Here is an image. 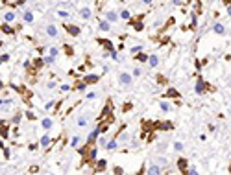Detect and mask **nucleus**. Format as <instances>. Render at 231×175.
Wrapping results in <instances>:
<instances>
[{"mask_svg":"<svg viewBox=\"0 0 231 175\" xmlns=\"http://www.w3.org/2000/svg\"><path fill=\"white\" fill-rule=\"evenodd\" d=\"M207 90H213V87L207 85L202 77H198V81H196V94H203V92H207Z\"/></svg>","mask_w":231,"mask_h":175,"instance_id":"nucleus-1","label":"nucleus"},{"mask_svg":"<svg viewBox=\"0 0 231 175\" xmlns=\"http://www.w3.org/2000/svg\"><path fill=\"white\" fill-rule=\"evenodd\" d=\"M142 18H144V15H139L135 20H131V18H130V22H131V26H133V30H135V32H142V30H144Z\"/></svg>","mask_w":231,"mask_h":175,"instance_id":"nucleus-2","label":"nucleus"},{"mask_svg":"<svg viewBox=\"0 0 231 175\" xmlns=\"http://www.w3.org/2000/svg\"><path fill=\"white\" fill-rule=\"evenodd\" d=\"M178 168H179V172H181V175H189V160L181 157L178 160Z\"/></svg>","mask_w":231,"mask_h":175,"instance_id":"nucleus-3","label":"nucleus"},{"mask_svg":"<svg viewBox=\"0 0 231 175\" xmlns=\"http://www.w3.org/2000/svg\"><path fill=\"white\" fill-rule=\"evenodd\" d=\"M98 79H100V76H98V74H85V76H83V83H85V85L98 83Z\"/></svg>","mask_w":231,"mask_h":175,"instance_id":"nucleus-4","label":"nucleus"},{"mask_svg":"<svg viewBox=\"0 0 231 175\" xmlns=\"http://www.w3.org/2000/svg\"><path fill=\"white\" fill-rule=\"evenodd\" d=\"M118 81H120V85L128 87V85H131V76L128 72H120L118 74Z\"/></svg>","mask_w":231,"mask_h":175,"instance_id":"nucleus-5","label":"nucleus"},{"mask_svg":"<svg viewBox=\"0 0 231 175\" xmlns=\"http://www.w3.org/2000/svg\"><path fill=\"white\" fill-rule=\"evenodd\" d=\"M65 30H67V33L72 35V37H78V35L81 33L80 28H78V26H74V24H65Z\"/></svg>","mask_w":231,"mask_h":175,"instance_id":"nucleus-6","label":"nucleus"},{"mask_svg":"<svg viewBox=\"0 0 231 175\" xmlns=\"http://www.w3.org/2000/svg\"><path fill=\"white\" fill-rule=\"evenodd\" d=\"M118 18H120V15L115 13V11H107V13H105V20H107L109 24H111V22H116Z\"/></svg>","mask_w":231,"mask_h":175,"instance_id":"nucleus-7","label":"nucleus"},{"mask_svg":"<svg viewBox=\"0 0 231 175\" xmlns=\"http://www.w3.org/2000/svg\"><path fill=\"white\" fill-rule=\"evenodd\" d=\"M98 44H102L105 50H107V52H113V50H115L113 42H111V41H107V39H98Z\"/></svg>","mask_w":231,"mask_h":175,"instance_id":"nucleus-8","label":"nucleus"},{"mask_svg":"<svg viewBox=\"0 0 231 175\" xmlns=\"http://www.w3.org/2000/svg\"><path fill=\"white\" fill-rule=\"evenodd\" d=\"M0 137H4V138L9 137V129H7V125H6L4 120H0Z\"/></svg>","mask_w":231,"mask_h":175,"instance_id":"nucleus-9","label":"nucleus"},{"mask_svg":"<svg viewBox=\"0 0 231 175\" xmlns=\"http://www.w3.org/2000/svg\"><path fill=\"white\" fill-rule=\"evenodd\" d=\"M98 129H95V131H91V135H89V137H87V144H89V146H93V144H95V140L96 138H98Z\"/></svg>","mask_w":231,"mask_h":175,"instance_id":"nucleus-10","label":"nucleus"},{"mask_svg":"<svg viewBox=\"0 0 231 175\" xmlns=\"http://www.w3.org/2000/svg\"><path fill=\"white\" fill-rule=\"evenodd\" d=\"M148 175H161V168H159V164H152L150 168H148Z\"/></svg>","mask_w":231,"mask_h":175,"instance_id":"nucleus-11","label":"nucleus"},{"mask_svg":"<svg viewBox=\"0 0 231 175\" xmlns=\"http://www.w3.org/2000/svg\"><path fill=\"white\" fill-rule=\"evenodd\" d=\"M213 30H214V33H218V35H224L226 33V26L220 24V22H216V24L213 26Z\"/></svg>","mask_w":231,"mask_h":175,"instance_id":"nucleus-12","label":"nucleus"},{"mask_svg":"<svg viewBox=\"0 0 231 175\" xmlns=\"http://www.w3.org/2000/svg\"><path fill=\"white\" fill-rule=\"evenodd\" d=\"M116 147H118V140H116V138H113V140H109V142H107L105 149H109V151H115Z\"/></svg>","mask_w":231,"mask_h":175,"instance_id":"nucleus-13","label":"nucleus"},{"mask_svg":"<svg viewBox=\"0 0 231 175\" xmlns=\"http://www.w3.org/2000/svg\"><path fill=\"white\" fill-rule=\"evenodd\" d=\"M148 57H150V55H146L144 52H139L135 55V61H139V63H148Z\"/></svg>","mask_w":231,"mask_h":175,"instance_id":"nucleus-14","label":"nucleus"},{"mask_svg":"<svg viewBox=\"0 0 231 175\" xmlns=\"http://www.w3.org/2000/svg\"><path fill=\"white\" fill-rule=\"evenodd\" d=\"M48 144H50V135H43L41 140H39V146H41V147H48Z\"/></svg>","mask_w":231,"mask_h":175,"instance_id":"nucleus-15","label":"nucleus"},{"mask_svg":"<svg viewBox=\"0 0 231 175\" xmlns=\"http://www.w3.org/2000/svg\"><path fill=\"white\" fill-rule=\"evenodd\" d=\"M109 28H111V24H109L107 20H98V30H102V32H109Z\"/></svg>","mask_w":231,"mask_h":175,"instance_id":"nucleus-16","label":"nucleus"},{"mask_svg":"<svg viewBox=\"0 0 231 175\" xmlns=\"http://www.w3.org/2000/svg\"><path fill=\"white\" fill-rule=\"evenodd\" d=\"M80 17L83 18V20L91 18V9H89V7H81V11H80Z\"/></svg>","mask_w":231,"mask_h":175,"instance_id":"nucleus-17","label":"nucleus"},{"mask_svg":"<svg viewBox=\"0 0 231 175\" xmlns=\"http://www.w3.org/2000/svg\"><path fill=\"white\" fill-rule=\"evenodd\" d=\"M148 65H150L152 68H155L159 65V57L157 55H150V57H148Z\"/></svg>","mask_w":231,"mask_h":175,"instance_id":"nucleus-18","label":"nucleus"},{"mask_svg":"<svg viewBox=\"0 0 231 175\" xmlns=\"http://www.w3.org/2000/svg\"><path fill=\"white\" fill-rule=\"evenodd\" d=\"M0 30H2L4 33H7V35H13V33H15V30L11 28V26L7 24V22H6V24H2V26H0Z\"/></svg>","mask_w":231,"mask_h":175,"instance_id":"nucleus-19","label":"nucleus"},{"mask_svg":"<svg viewBox=\"0 0 231 175\" xmlns=\"http://www.w3.org/2000/svg\"><path fill=\"white\" fill-rule=\"evenodd\" d=\"M46 33H48L50 37H57V28H56L54 24H50L48 28H46Z\"/></svg>","mask_w":231,"mask_h":175,"instance_id":"nucleus-20","label":"nucleus"},{"mask_svg":"<svg viewBox=\"0 0 231 175\" xmlns=\"http://www.w3.org/2000/svg\"><path fill=\"white\" fill-rule=\"evenodd\" d=\"M157 127L159 129H163V131H168V129H172V122H163V123H157Z\"/></svg>","mask_w":231,"mask_h":175,"instance_id":"nucleus-21","label":"nucleus"},{"mask_svg":"<svg viewBox=\"0 0 231 175\" xmlns=\"http://www.w3.org/2000/svg\"><path fill=\"white\" fill-rule=\"evenodd\" d=\"M4 20H6L7 24H9V22H13V20H15V13H13V11H7V13L4 15Z\"/></svg>","mask_w":231,"mask_h":175,"instance_id":"nucleus-22","label":"nucleus"},{"mask_svg":"<svg viewBox=\"0 0 231 175\" xmlns=\"http://www.w3.org/2000/svg\"><path fill=\"white\" fill-rule=\"evenodd\" d=\"M41 125L45 127V129H50V127H52V118H45L41 122Z\"/></svg>","mask_w":231,"mask_h":175,"instance_id":"nucleus-23","label":"nucleus"},{"mask_svg":"<svg viewBox=\"0 0 231 175\" xmlns=\"http://www.w3.org/2000/svg\"><path fill=\"white\" fill-rule=\"evenodd\" d=\"M57 17L67 18V17H70V11H67V9H57Z\"/></svg>","mask_w":231,"mask_h":175,"instance_id":"nucleus-24","label":"nucleus"},{"mask_svg":"<svg viewBox=\"0 0 231 175\" xmlns=\"http://www.w3.org/2000/svg\"><path fill=\"white\" fill-rule=\"evenodd\" d=\"M120 18H124V20H130L131 18V13L128 9H124V11H120Z\"/></svg>","mask_w":231,"mask_h":175,"instance_id":"nucleus-25","label":"nucleus"},{"mask_svg":"<svg viewBox=\"0 0 231 175\" xmlns=\"http://www.w3.org/2000/svg\"><path fill=\"white\" fill-rule=\"evenodd\" d=\"M166 96H170V98H179V92L174 90V88H168V90H166Z\"/></svg>","mask_w":231,"mask_h":175,"instance_id":"nucleus-26","label":"nucleus"},{"mask_svg":"<svg viewBox=\"0 0 231 175\" xmlns=\"http://www.w3.org/2000/svg\"><path fill=\"white\" fill-rule=\"evenodd\" d=\"M24 20L26 22H33V13H32V11H26V13H24Z\"/></svg>","mask_w":231,"mask_h":175,"instance_id":"nucleus-27","label":"nucleus"},{"mask_svg":"<svg viewBox=\"0 0 231 175\" xmlns=\"http://www.w3.org/2000/svg\"><path fill=\"white\" fill-rule=\"evenodd\" d=\"M105 170V160H98V164H96V172H104Z\"/></svg>","mask_w":231,"mask_h":175,"instance_id":"nucleus-28","label":"nucleus"},{"mask_svg":"<svg viewBox=\"0 0 231 175\" xmlns=\"http://www.w3.org/2000/svg\"><path fill=\"white\" fill-rule=\"evenodd\" d=\"M43 65H45V57H39V59H35V68H41Z\"/></svg>","mask_w":231,"mask_h":175,"instance_id":"nucleus-29","label":"nucleus"},{"mask_svg":"<svg viewBox=\"0 0 231 175\" xmlns=\"http://www.w3.org/2000/svg\"><path fill=\"white\" fill-rule=\"evenodd\" d=\"M159 107H161L163 112H168V111H170V105H168L166 102H161V105H159Z\"/></svg>","mask_w":231,"mask_h":175,"instance_id":"nucleus-30","label":"nucleus"},{"mask_svg":"<svg viewBox=\"0 0 231 175\" xmlns=\"http://www.w3.org/2000/svg\"><path fill=\"white\" fill-rule=\"evenodd\" d=\"M109 55H111V59H113V61H120V59H118V52H116V50L109 52Z\"/></svg>","mask_w":231,"mask_h":175,"instance_id":"nucleus-31","label":"nucleus"},{"mask_svg":"<svg viewBox=\"0 0 231 175\" xmlns=\"http://www.w3.org/2000/svg\"><path fill=\"white\" fill-rule=\"evenodd\" d=\"M78 144H80V137H74L72 140H70V147H76Z\"/></svg>","mask_w":231,"mask_h":175,"instance_id":"nucleus-32","label":"nucleus"},{"mask_svg":"<svg viewBox=\"0 0 231 175\" xmlns=\"http://www.w3.org/2000/svg\"><path fill=\"white\" fill-rule=\"evenodd\" d=\"M78 125H80V127H85V125H87V118H83V116H81V118L78 120Z\"/></svg>","mask_w":231,"mask_h":175,"instance_id":"nucleus-33","label":"nucleus"},{"mask_svg":"<svg viewBox=\"0 0 231 175\" xmlns=\"http://www.w3.org/2000/svg\"><path fill=\"white\" fill-rule=\"evenodd\" d=\"M113 173H115V175H122V173H124V170L120 168V166H116V168H113Z\"/></svg>","mask_w":231,"mask_h":175,"instance_id":"nucleus-34","label":"nucleus"},{"mask_svg":"<svg viewBox=\"0 0 231 175\" xmlns=\"http://www.w3.org/2000/svg\"><path fill=\"white\" fill-rule=\"evenodd\" d=\"M139 52H142V46H133V48H131V53H139Z\"/></svg>","mask_w":231,"mask_h":175,"instance_id":"nucleus-35","label":"nucleus"},{"mask_svg":"<svg viewBox=\"0 0 231 175\" xmlns=\"http://www.w3.org/2000/svg\"><path fill=\"white\" fill-rule=\"evenodd\" d=\"M174 149H176V151H181V149H183V144H181V142H174Z\"/></svg>","mask_w":231,"mask_h":175,"instance_id":"nucleus-36","label":"nucleus"},{"mask_svg":"<svg viewBox=\"0 0 231 175\" xmlns=\"http://www.w3.org/2000/svg\"><path fill=\"white\" fill-rule=\"evenodd\" d=\"M57 53H59V50H57V48H54V46H52V48H50V55H52V57H56Z\"/></svg>","mask_w":231,"mask_h":175,"instance_id":"nucleus-37","label":"nucleus"},{"mask_svg":"<svg viewBox=\"0 0 231 175\" xmlns=\"http://www.w3.org/2000/svg\"><path fill=\"white\" fill-rule=\"evenodd\" d=\"M133 76H142V70H140L139 67H137V68H133Z\"/></svg>","mask_w":231,"mask_h":175,"instance_id":"nucleus-38","label":"nucleus"},{"mask_svg":"<svg viewBox=\"0 0 231 175\" xmlns=\"http://www.w3.org/2000/svg\"><path fill=\"white\" fill-rule=\"evenodd\" d=\"M6 61H9V55H7V53H4V55L0 57V65H2V63H6Z\"/></svg>","mask_w":231,"mask_h":175,"instance_id":"nucleus-39","label":"nucleus"},{"mask_svg":"<svg viewBox=\"0 0 231 175\" xmlns=\"http://www.w3.org/2000/svg\"><path fill=\"white\" fill-rule=\"evenodd\" d=\"M189 175H198V170L194 168V166H190V168H189Z\"/></svg>","mask_w":231,"mask_h":175,"instance_id":"nucleus-40","label":"nucleus"},{"mask_svg":"<svg viewBox=\"0 0 231 175\" xmlns=\"http://www.w3.org/2000/svg\"><path fill=\"white\" fill-rule=\"evenodd\" d=\"M54 59H56V57L48 55V57H45V63H46V65H50V63H54Z\"/></svg>","mask_w":231,"mask_h":175,"instance_id":"nucleus-41","label":"nucleus"},{"mask_svg":"<svg viewBox=\"0 0 231 175\" xmlns=\"http://www.w3.org/2000/svg\"><path fill=\"white\" fill-rule=\"evenodd\" d=\"M70 88H72L70 85H61V92H69Z\"/></svg>","mask_w":231,"mask_h":175,"instance_id":"nucleus-42","label":"nucleus"},{"mask_svg":"<svg viewBox=\"0 0 231 175\" xmlns=\"http://www.w3.org/2000/svg\"><path fill=\"white\" fill-rule=\"evenodd\" d=\"M21 118H22V116H21V114H17V116H15V118H13V120H11V122H13V123H15V125H17V123H19V122H21Z\"/></svg>","mask_w":231,"mask_h":175,"instance_id":"nucleus-43","label":"nucleus"},{"mask_svg":"<svg viewBox=\"0 0 231 175\" xmlns=\"http://www.w3.org/2000/svg\"><path fill=\"white\" fill-rule=\"evenodd\" d=\"M131 107H133V105H131V103H126V105H124V107H122V111H124V112H126V111H130V109H131Z\"/></svg>","mask_w":231,"mask_h":175,"instance_id":"nucleus-44","label":"nucleus"},{"mask_svg":"<svg viewBox=\"0 0 231 175\" xmlns=\"http://www.w3.org/2000/svg\"><path fill=\"white\" fill-rule=\"evenodd\" d=\"M26 118H28V120H35V116H33V112H26Z\"/></svg>","mask_w":231,"mask_h":175,"instance_id":"nucleus-45","label":"nucleus"},{"mask_svg":"<svg viewBox=\"0 0 231 175\" xmlns=\"http://www.w3.org/2000/svg\"><path fill=\"white\" fill-rule=\"evenodd\" d=\"M172 4H174V6H181L183 0H172Z\"/></svg>","mask_w":231,"mask_h":175,"instance_id":"nucleus-46","label":"nucleus"},{"mask_svg":"<svg viewBox=\"0 0 231 175\" xmlns=\"http://www.w3.org/2000/svg\"><path fill=\"white\" fill-rule=\"evenodd\" d=\"M100 146L105 147V146H107V140H105V138H100Z\"/></svg>","mask_w":231,"mask_h":175,"instance_id":"nucleus-47","label":"nucleus"},{"mask_svg":"<svg viewBox=\"0 0 231 175\" xmlns=\"http://www.w3.org/2000/svg\"><path fill=\"white\" fill-rule=\"evenodd\" d=\"M4 155H6V158H9V149L7 147H4Z\"/></svg>","mask_w":231,"mask_h":175,"instance_id":"nucleus-48","label":"nucleus"},{"mask_svg":"<svg viewBox=\"0 0 231 175\" xmlns=\"http://www.w3.org/2000/svg\"><path fill=\"white\" fill-rule=\"evenodd\" d=\"M95 96H96L95 92H89V94H87V100H93V98H95Z\"/></svg>","mask_w":231,"mask_h":175,"instance_id":"nucleus-49","label":"nucleus"},{"mask_svg":"<svg viewBox=\"0 0 231 175\" xmlns=\"http://www.w3.org/2000/svg\"><path fill=\"white\" fill-rule=\"evenodd\" d=\"M30 172L35 173V172H39V168H37V166H32V168H30Z\"/></svg>","mask_w":231,"mask_h":175,"instance_id":"nucleus-50","label":"nucleus"},{"mask_svg":"<svg viewBox=\"0 0 231 175\" xmlns=\"http://www.w3.org/2000/svg\"><path fill=\"white\" fill-rule=\"evenodd\" d=\"M4 103H6V100H2V98H0V109H4Z\"/></svg>","mask_w":231,"mask_h":175,"instance_id":"nucleus-51","label":"nucleus"},{"mask_svg":"<svg viewBox=\"0 0 231 175\" xmlns=\"http://www.w3.org/2000/svg\"><path fill=\"white\" fill-rule=\"evenodd\" d=\"M222 2H224L226 6H231V0H222Z\"/></svg>","mask_w":231,"mask_h":175,"instance_id":"nucleus-52","label":"nucleus"},{"mask_svg":"<svg viewBox=\"0 0 231 175\" xmlns=\"http://www.w3.org/2000/svg\"><path fill=\"white\" fill-rule=\"evenodd\" d=\"M142 2H144V4H152V2H154V0H142Z\"/></svg>","mask_w":231,"mask_h":175,"instance_id":"nucleus-53","label":"nucleus"},{"mask_svg":"<svg viewBox=\"0 0 231 175\" xmlns=\"http://www.w3.org/2000/svg\"><path fill=\"white\" fill-rule=\"evenodd\" d=\"M228 15L231 17V6H228Z\"/></svg>","mask_w":231,"mask_h":175,"instance_id":"nucleus-54","label":"nucleus"},{"mask_svg":"<svg viewBox=\"0 0 231 175\" xmlns=\"http://www.w3.org/2000/svg\"><path fill=\"white\" fill-rule=\"evenodd\" d=\"M0 147H2V149H4V142H2V140H0Z\"/></svg>","mask_w":231,"mask_h":175,"instance_id":"nucleus-55","label":"nucleus"},{"mask_svg":"<svg viewBox=\"0 0 231 175\" xmlns=\"http://www.w3.org/2000/svg\"><path fill=\"white\" fill-rule=\"evenodd\" d=\"M2 87H4V83H2V81H0V90H2Z\"/></svg>","mask_w":231,"mask_h":175,"instance_id":"nucleus-56","label":"nucleus"},{"mask_svg":"<svg viewBox=\"0 0 231 175\" xmlns=\"http://www.w3.org/2000/svg\"><path fill=\"white\" fill-rule=\"evenodd\" d=\"M229 175H231V164H229Z\"/></svg>","mask_w":231,"mask_h":175,"instance_id":"nucleus-57","label":"nucleus"}]
</instances>
